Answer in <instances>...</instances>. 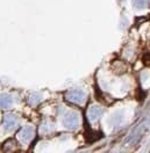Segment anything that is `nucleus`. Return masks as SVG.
Returning <instances> with one entry per match:
<instances>
[{"label":"nucleus","instance_id":"1","mask_svg":"<svg viewBox=\"0 0 150 153\" xmlns=\"http://www.w3.org/2000/svg\"><path fill=\"white\" fill-rule=\"evenodd\" d=\"M16 123H18L16 117H15V116H13V115H8V116H6V117H5V120H4V129H5V130H7V131L13 130V129L15 128Z\"/></svg>","mask_w":150,"mask_h":153},{"label":"nucleus","instance_id":"2","mask_svg":"<svg viewBox=\"0 0 150 153\" xmlns=\"http://www.w3.org/2000/svg\"><path fill=\"white\" fill-rule=\"evenodd\" d=\"M33 134H34L33 129H32L30 126H26L25 129H22V130H21V132L19 134V139L21 140V142L26 143V142H28L29 139H32Z\"/></svg>","mask_w":150,"mask_h":153},{"label":"nucleus","instance_id":"3","mask_svg":"<svg viewBox=\"0 0 150 153\" xmlns=\"http://www.w3.org/2000/svg\"><path fill=\"white\" fill-rule=\"evenodd\" d=\"M84 94L80 91H71L68 93V99L71 101H76V102H82L83 101Z\"/></svg>","mask_w":150,"mask_h":153},{"label":"nucleus","instance_id":"4","mask_svg":"<svg viewBox=\"0 0 150 153\" xmlns=\"http://www.w3.org/2000/svg\"><path fill=\"white\" fill-rule=\"evenodd\" d=\"M12 105V97L7 94H1L0 95V105L4 108H7Z\"/></svg>","mask_w":150,"mask_h":153},{"label":"nucleus","instance_id":"5","mask_svg":"<svg viewBox=\"0 0 150 153\" xmlns=\"http://www.w3.org/2000/svg\"><path fill=\"white\" fill-rule=\"evenodd\" d=\"M66 124L69 125L70 128H74L76 124H77V116L75 115H71V116H69L68 118H66Z\"/></svg>","mask_w":150,"mask_h":153},{"label":"nucleus","instance_id":"6","mask_svg":"<svg viewBox=\"0 0 150 153\" xmlns=\"http://www.w3.org/2000/svg\"><path fill=\"white\" fill-rule=\"evenodd\" d=\"M101 114V110L99 109V108H93L92 110H91V117H93V118H95L98 115Z\"/></svg>","mask_w":150,"mask_h":153}]
</instances>
